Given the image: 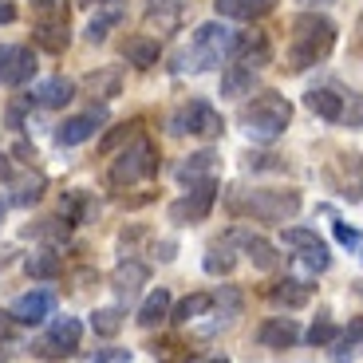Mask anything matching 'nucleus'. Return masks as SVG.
I'll return each instance as SVG.
<instances>
[{"label":"nucleus","mask_w":363,"mask_h":363,"mask_svg":"<svg viewBox=\"0 0 363 363\" xmlns=\"http://www.w3.org/2000/svg\"><path fill=\"white\" fill-rule=\"evenodd\" d=\"M332 44H336V24L328 16H316V12L296 16V24H292V52H289L292 67H308L316 60H324L332 52Z\"/></svg>","instance_id":"f257e3e1"},{"label":"nucleus","mask_w":363,"mask_h":363,"mask_svg":"<svg viewBox=\"0 0 363 363\" xmlns=\"http://www.w3.org/2000/svg\"><path fill=\"white\" fill-rule=\"evenodd\" d=\"M289 118H292V103L277 91H261L245 107V135L257 138V143H272V138L284 135Z\"/></svg>","instance_id":"f03ea898"},{"label":"nucleus","mask_w":363,"mask_h":363,"mask_svg":"<svg viewBox=\"0 0 363 363\" xmlns=\"http://www.w3.org/2000/svg\"><path fill=\"white\" fill-rule=\"evenodd\" d=\"M155 170H158L155 143L143 138V135H135V138H130V146L115 158V166H111V182H115V186H135V182L150 178Z\"/></svg>","instance_id":"7ed1b4c3"},{"label":"nucleus","mask_w":363,"mask_h":363,"mask_svg":"<svg viewBox=\"0 0 363 363\" xmlns=\"http://www.w3.org/2000/svg\"><path fill=\"white\" fill-rule=\"evenodd\" d=\"M245 209L257 221H277V225H284L289 218H296L300 194L296 190H257L245 198Z\"/></svg>","instance_id":"20e7f679"},{"label":"nucleus","mask_w":363,"mask_h":363,"mask_svg":"<svg viewBox=\"0 0 363 363\" xmlns=\"http://www.w3.org/2000/svg\"><path fill=\"white\" fill-rule=\"evenodd\" d=\"M233 32L221 24H201L198 32H194V60L198 64L194 67H218L225 55H233Z\"/></svg>","instance_id":"39448f33"},{"label":"nucleus","mask_w":363,"mask_h":363,"mask_svg":"<svg viewBox=\"0 0 363 363\" xmlns=\"http://www.w3.org/2000/svg\"><path fill=\"white\" fill-rule=\"evenodd\" d=\"M213 198H218V186H213V178H201L198 186L186 194V198L170 206V221H178V225H198V221H206Z\"/></svg>","instance_id":"423d86ee"},{"label":"nucleus","mask_w":363,"mask_h":363,"mask_svg":"<svg viewBox=\"0 0 363 363\" xmlns=\"http://www.w3.org/2000/svg\"><path fill=\"white\" fill-rule=\"evenodd\" d=\"M221 127H225L221 115L209 107V103H201V99L190 103V107H182L178 115H174V135H186V130H190V135L213 138V135H221Z\"/></svg>","instance_id":"0eeeda50"},{"label":"nucleus","mask_w":363,"mask_h":363,"mask_svg":"<svg viewBox=\"0 0 363 363\" xmlns=\"http://www.w3.org/2000/svg\"><path fill=\"white\" fill-rule=\"evenodd\" d=\"M32 75H36V52L32 48H12V44L0 48V83L20 87Z\"/></svg>","instance_id":"6e6552de"},{"label":"nucleus","mask_w":363,"mask_h":363,"mask_svg":"<svg viewBox=\"0 0 363 363\" xmlns=\"http://www.w3.org/2000/svg\"><path fill=\"white\" fill-rule=\"evenodd\" d=\"M79 336H83L79 320L64 316V320H55V324H52V332H48V336L36 344V352H40V355H48V359H60V355H72L75 347H79Z\"/></svg>","instance_id":"1a4fd4ad"},{"label":"nucleus","mask_w":363,"mask_h":363,"mask_svg":"<svg viewBox=\"0 0 363 363\" xmlns=\"http://www.w3.org/2000/svg\"><path fill=\"white\" fill-rule=\"evenodd\" d=\"M103 123H107V111H103V107H91L87 115L67 118L64 127L55 130V143H60V146H79V143H87V138L103 127Z\"/></svg>","instance_id":"9d476101"},{"label":"nucleus","mask_w":363,"mask_h":363,"mask_svg":"<svg viewBox=\"0 0 363 363\" xmlns=\"http://www.w3.org/2000/svg\"><path fill=\"white\" fill-rule=\"evenodd\" d=\"M52 312H55V296L48 289L24 292V296L12 304V320H16V324H44Z\"/></svg>","instance_id":"9b49d317"},{"label":"nucleus","mask_w":363,"mask_h":363,"mask_svg":"<svg viewBox=\"0 0 363 363\" xmlns=\"http://www.w3.org/2000/svg\"><path fill=\"white\" fill-rule=\"evenodd\" d=\"M32 99H36L40 107H67V103L75 99V79H64V75H52V79L36 83V91H32Z\"/></svg>","instance_id":"f8f14e48"},{"label":"nucleus","mask_w":363,"mask_h":363,"mask_svg":"<svg viewBox=\"0 0 363 363\" xmlns=\"http://www.w3.org/2000/svg\"><path fill=\"white\" fill-rule=\"evenodd\" d=\"M257 340H261L264 347H277V352H281V347H292L300 340V328L292 324L289 316H272V320H264V324H261Z\"/></svg>","instance_id":"ddd939ff"},{"label":"nucleus","mask_w":363,"mask_h":363,"mask_svg":"<svg viewBox=\"0 0 363 363\" xmlns=\"http://www.w3.org/2000/svg\"><path fill=\"white\" fill-rule=\"evenodd\" d=\"M158 40L155 36H130L127 44H123V60H127L130 67H138V72H146V67L158 64Z\"/></svg>","instance_id":"4468645a"},{"label":"nucleus","mask_w":363,"mask_h":363,"mask_svg":"<svg viewBox=\"0 0 363 363\" xmlns=\"http://www.w3.org/2000/svg\"><path fill=\"white\" fill-rule=\"evenodd\" d=\"M146 277H150V269H146L143 261H123V264L115 269V277H111V284H115L118 296L130 300V296H135V292L146 284Z\"/></svg>","instance_id":"2eb2a0df"},{"label":"nucleus","mask_w":363,"mask_h":363,"mask_svg":"<svg viewBox=\"0 0 363 363\" xmlns=\"http://www.w3.org/2000/svg\"><path fill=\"white\" fill-rule=\"evenodd\" d=\"M213 9L229 20H261L272 9V0H213Z\"/></svg>","instance_id":"dca6fc26"},{"label":"nucleus","mask_w":363,"mask_h":363,"mask_svg":"<svg viewBox=\"0 0 363 363\" xmlns=\"http://www.w3.org/2000/svg\"><path fill=\"white\" fill-rule=\"evenodd\" d=\"M24 269H28V277H32V281H55V277L64 272V257L52 253V249H40V253H32L24 261Z\"/></svg>","instance_id":"f3484780"},{"label":"nucleus","mask_w":363,"mask_h":363,"mask_svg":"<svg viewBox=\"0 0 363 363\" xmlns=\"http://www.w3.org/2000/svg\"><path fill=\"white\" fill-rule=\"evenodd\" d=\"M249 91H253V67L229 64L225 75H221V95H225V99H241V95H249Z\"/></svg>","instance_id":"a211bd4d"},{"label":"nucleus","mask_w":363,"mask_h":363,"mask_svg":"<svg viewBox=\"0 0 363 363\" xmlns=\"http://www.w3.org/2000/svg\"><path fill=\"white\" fill-rule=\"evenodd\" d=\"M308 111L312 115H320V118H328V123H336L340 115H344V99H340L336 91H328V87H320V91H308Z\"/></svg>","instance_id":"6ab92c4d"},{"label":"nucleus","mask_w":363,"mask_h":363,"mask_svg":"<svg viewBox=\"0 0 363 363\" xmlns=\"http://www.w3.org/2000/svg\"><path fill=\"white\" fill-rule=\"evenodd\" d=\"M166 316H170V292L158 289V292H150V296L143 300V308H138V324L155 328V324H162Z\"/></svg>","instance_id":"aec40b11"},{"label":"nucleus","mask_w":363,"mask_h":363,"mask_svg":"<svg viewBox=\"0 0 363 363\" xmlns=\"http://www.w3.org/2000/svg\"><path fill=\"white\" fill-rule=\"evenodd\" d=\"M87 91L91 95H99V99H115L118 91H123V75L118 67H99V72L87 75Z\"/></svg>","instance_id":"412c9836"},{"label":"nucleus","mask_w":363,"mask_h":363,"mask_svg":"<svg viewBox=\"0 0 363 363\" xmlns=\"http://www.w3.org/2000/svg\"><path fill=\"white\" fill-rule=\"evenodd\" d=\"M36 44L48 52H64L67 48V20H40L36 24Z\"/></svg>","instance_id":"4be33fe9"},{"label":"nucleus","mask_w":363,"mask_h":363,"mask_svg":"<svg viewBox=\"0 0 363 363\" xmlns=\"http://www.w3.org/2000/svg\"><path fill=\"white\" fill-rule=\"evenodd\" d=\"M213 166H218V155H213V150H198V155H190V162H182L178 178L182 182H201V178L213 174Z\"/></svg>","instance_id":"5701e85b"},{"label":"nucleus","mask_w":363,"mask_h":363,"mask_svg":"<svg viewBox=\"0 0 363 363\" xmlns=\"http://www.w3.org/2000/svg\"><path fill=\"white\" fill-rule=\"evenodd\" d=\"M308 296H312V289L304 281H281L272 289V300L284 304V308H300V304H308Z\"/></svg>","instance_id":"b1692460"},{"label":"nucleus","mask_w":363,"mask_h":363,"mask_svg":"<svg viewBox=\"0 0 363 363\" xmlns=\"http://www.w3.org/2000/svg\"><path fill=\"white\" fill-rule=\"evenodd\" d=\"M118 24H123V12H118V9L95 12V16H91V24H87V40H91V44H103V40H107Z\"/></svg>","instance_id":"393cba45"},{"label":"nucleus","mask_w":363,"mask_h":363,"mask_svg":"<svg viewBox=\"0 0 363 363\" xmlns=\"http://www.w3.org/2000/svg\"><path fill=\"white\" fill-rule=\"evenodd\" d=\"M209 308H213V296H209V292H194V296H186L178 308H174V320H178V324H190V320L206 316Z\"/></svg>","instance_id":"a878e982"},{"label":"nucleus","mask_w":363,"mask_h":363,"mask_svg":"<svg viewBox=\"0 0 363 363\" xmlns=\"http://www.w3.org/2000/svg\"><path fill=\"white\" fill-rule=\"evenodd\" d=\"M146 24H158V32L178 28V4H174V0H150V9H146Z\"/></svg>","instance_id":"bb28decb"},{"label":"nucleus","mask_w":363,"mask_h":363,"mask_svg":"<svg viewBox=\"0 0 363 363\" xmlns=\"http://www.w3.org/2000/svg\"><path fill=\"white\" fill-rule=\"evenodd\" d=\"M245 249H249V261H253L261 272L277 269V249H272L269 241H261V237H249V241H245Z\"/></svg>","instance_id":"cd10ccee"},{"label":"nucleus","mask_w":363,"mask_h":363,"mask_svg":"<svg viewBox=\"0 0 363 363\" xmlns=\"http://www.w3.org/2000/svg\"><path fill=\"white\" fill-rule=\"evenodd\" d=\"M123 320H127V316H123L118 308H99L95 316H91V328H95V336H107L111 340V336H118Z\"/></svg>","instance_id":"c85d7f7f"},{"label":"nucleus","mask_w":363,"mask_h":363,"mask_svg":"<svg viewBox=\"0 0 363 363\" xmlns=\"http://www.w3.org/2000/svg\"><path fill=\"white\" fill-rule=\"evenodd\" d=\"M233 264H237V257L229 253L225 245H213L206 253V272L209 277H225V272H233Z\"/></svg>","instance_id":"c756f323"},{"label":"nucleus","mask_w":363,"mask_h":363,"mask_svg":"<svg viewBox=\"0 0 363 363\" xmlns=\"http://www.w3.org/2000/svg\"><path fill=\"white\" fill-rule=\"evenodd\" d=\"M44 174H32V178H24L20 182V190L12 194V201H16V206H32V201H40L44 198Z\"/></svg>","instance_id":"7c9ffc66"},{"label":"nucleus","mask_w":363,"mask_h":363,"mask_svg":"<svg viewBox=\"0 0 363 363\" xmlns=\"http://www.w3.org/2000/svg\"><path fill=\"white\" fill-rule=\"evenodd\" d=\"M284 245H292V249H316V245H324L312 229H284Z\"/></svg>","instance_id":"2f4dec72"},{"label":"nucleus","mask_w":363,"mask_h":363,"mask_svg":"<svg viewBox=\"0 0 363 363\" xmlns=\"http://www.w3.org/2000/svg\"><path fill=\"white\" fill-rule=\"evenodd\" d=\"M40 20H67V0H32Z\"/></svg>","instance_id":"473e14b6"},{"label":"nucleus","mask_w":363,"mask_h":363,"mask_svg":"<svg viewBox=\"0 0 363 363\" xmlns=\"http://www.w3.org/2000/svg\"><path fill=\"white\" fill-rule=\"evenodd\" d=\"M36 237H40V241H64V237H67V221L48 218L44 225H36Z\"/></svg>","instance_id":"72a5a7b5"},{"label":"nucleus","mask_w":363,"mask_h":363,"mask_svg":"<svg viewBox=\"0 0 363 363\" xmlns=\"http://www.w3.org/2000/svg\"><path fill=\"white\" fill-rule=\"evenodd\" d=\"M336 336H340V332H336L332 324H328V320H320V324H312V328H308V344H312V347H324V344H332Z\"/></svg>","instance_id":"f704fd0d"},{"label":"nucleus","mask_w":363,"mask_h":363,"mask_svg":"<svg viewBox=\"0 0 363 363\" xmlns=\"http://www.w3.org/2000/svg\"><path fill=\"white\" fill-rule=\"evenodd\" d=\"M300 264H304V269H312V272H324L328 269V249L324 245L304 249V253H300Z\"/></svg>","instance_id":"c9c22d12"},{"label":"nucleus","mask_w":363,"mask_h":363,"mask_svg":"<svg viewBox=\"0 0 363 363\" xmlns=\"http://www.w3.org/2000/svg\"><path fill=\"white\" fill-rule=\"evenodd\" d=\"M130 135H135V127H118V130H111V135L103 138V155H115V146L130 143Z\"/></svg>","instance_id":"e433bc0d"},{"label":"nucleus","mask_w":363,"mask_h":363,"mask_svg":"<svg viewBox=\"0 0 363 363\" xmlns=\"http://www.w3.org/2000/svg\"><path fill=\"white\" fill-rule=\"evenodd\" d=\"M32 103H36L32 95H24L20 103H12V107H9V127H24V111L32 107Z\"/></svg>","instance_id":"4c0bfd02"},{"label":"nucleus","mask_w":363,"mask_h":363,"mask_svg":"<svg viewBox=\"0 0 363 363\" xmlns=\"http://www.w3.org/2000/svg\"><path fill=\"white\" fill-rule=\"evenodd\" d=\"M130 352L127 347H115V352H95V363H127Z\"/></svg>","instance_id":"58836bf2"},{"label":"nucleus","mask_w":363,"mask_h":363,"mask_svg":"<svg viewBox=\"0 0 363 363\" xmlns=\"http://www.w3.org/2000/svg\"><path fill=\"white\" fill-rule=\"evenodd\" d=\"M336 241H340V245H347V249H355V245H359V233H355L352 225H336Z\"/></svg>","instance_id":"ea45409f"},{"label":"nucleus","mask_w":363,"mask_h":363,"mask_svg":"<svg viewBox=\"0 0 363 363\" xmlns=\"http://www.w3.org/2000/svg\"><path fill=\"white\" fill-rule=\"evenodd\" d=\"M340 336L352 340V344H359V340H363V316H359V320H352V324H347L344 332H340Z\"/></svg>","instance_id":"a19ab883"},{"label":"nucleus","mask_w":363,"mask_h":363,"mask_svg":"<svg viewBox=\"0 0 363 363\" xmlns=\"http://www.w3.org/2000/svg\"><path fill=\"white\" fill-rule=\"evenodd\" d=\"M16 20V4L12 0H0V24H12Z\"/></svg>","instance_id":"79ce46f5"},{"label":"nucleus","mask_w":363,"mask_h":363,"mask_svg":"<svg viewBox=\"0 0 363 363\" xmlns=\"http://www.w3.org/2000/svg\"><path fill=\"white\" fill-rule=\"evenodd\" d=\"M186 363H229V359L218 352V355H194V359H186Z\"/></svg>","instance_id":"37998d69"},{"label":"nucleus","mask_w":363,"mask_h":363,"mask_svg":"<svg viewBox=\"0 0 363 363\" xmlns=\"http://www.w3.org/2000/svg\"><path fill=\"white\" fill-rule=\"evenodd\" d=\"M158 257H162V261H174V241H162V245H158Z\"/></svg>","instance_id":"c03bdc74"},{"label":"nucleus","mask_w":363,"mask_h":363,"mask_svg":"<svg viewBox=\"0 0 363 363\" xmlns=\"http://www.w3.org/2000/svg\"><path fill=\"white\" fill-rule=\"evenodd\" d=\"M16 155H20V158H28V162H32V158H36V150H32V146H28V143H16Z\"/></svg>","instance_id":"a18cd8bd"},{"label":"nucleus","mask_w":363,"mask_h":363,"mask_svg":"<svg viewBox=\"0 0 363 363\" xmlns=\"http://www.w3.org/2000/svg\"><path fill=\"white\" fill-rule=\"evenodd\" d=\"M9 174H12V166H9V158H0V182H9Z\"/></svg>","instance_id":"49530a36"},{"label":"nucleus","mask_w":363,"mask_h":363,"mask_svg":"<svg viewBox=\"0 0 363 363\" xmlns=\"http://www.w3.org/2000/svg\"><path fill=\"white\" fill-rule=\"evenodd\" d=\"M300 4H332V0H300Z\"/></svg>","instance_id":"de8ad7c7"},{"label":"nucleus","mask_w":363,"mask_h":363,"mask_svg":"<svg viewBox=\"0 0 363 363\" xmlns=\"http://www.w3.org/2000/svg\"><path fill=\"white\" fill-rule=\"evenodd\" d=\"M79 4H111V0H79Z\"/></svg>","instance_id":"09e8293b"},{"label":"nucleus","mask_w":363,"mask_h":363,"mask_svg":"<svg viewBox=\"0 0 363 363\" xmlns=\"http://www.w3.org/2000/svg\"><path fill=\"white\" fill-rule=\"evenodd\" d=\"M0 218H4V201H0Z\"/></svg>","instance_id":"8fccbe9b"}]
</instances>
